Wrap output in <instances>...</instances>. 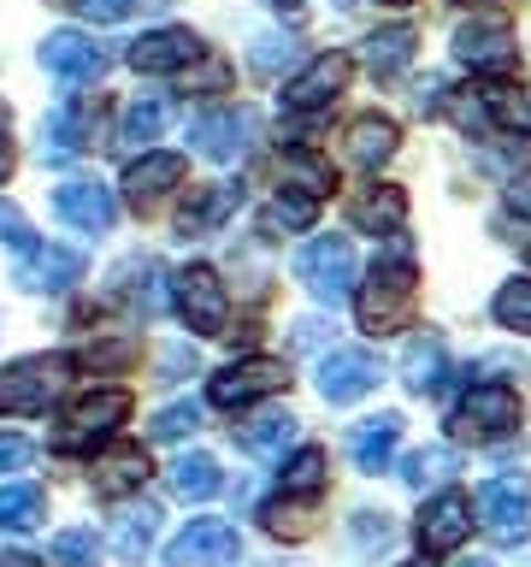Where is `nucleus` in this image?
<instances>
[{"mask_svg": "<svg viewBox=\"0 0 531 567\" xmlns=\"http://www.w3.org/2000/svg\"><path fill=\"white\" fill-rule=\"evenodd\" d=\"M361 290V331L372 337H389L407 326V313H414V266H407V248L396 260H378L366 272V284H354Z\"/></svg>", "mask_w": 531, "mask_h": 567, "instance_id": "1", "label": "nucleus"}, {"mask_svg": "<svg viewBox=\"0 0 531 567\" xmlns=\"http://www.w3.org/2000/svg\"><path fill=\"white\" fill-rule=\"evenodd\" d=\"M71 361L65 354H24V361L0 367V414H42L65 390Z\"/></svg>", "mask_w": 531, "mask_h": 567, "instance_id": "2", "label": "nucleus"}, {"mask_svg": "<svg viewBox=\"0 0 531 567\" xmlns=\"http://www.w3.org/2000/svg\"><path fill=\"white\" fill-rule=\"evenodd\" d=\"M295 278L308 284L319 301H343V296H354V278H361L354 243H348V237H313V243L295 255Z\"/></svg>", "mask_w": 531, "mask_h": 567, "instance_id": "3", "label": "nucleus"}, {"mask_svg": "<svg viewBox=\"0 0 531 567\" xmlns=\"http://www.w3.org/2000/svg\"><path fill=\"white\" fill-rule=\"evenodd\" d=\"M478 526L490 532L496 544H525L531 538V478H490L485 491H478Z\"/></svg>", "mask_w": 531, "mask_h": 567, "instance_id": "4", "label": "nucleus"}, {"mask_svg": "<svg viewBox=\"0 0 531 567\" xmlns=\"http://www.w3.org/2000/svg\"><path fill=\"white\" fill-rule=\"evenodd\" d=\"M171 301H177V313H184V326L201 331V337H219L230 326V296H225V284L212 266H184V272L171 278Z\"/></svg>", "mask_w": 531, "mask_h": 567, "instance_id": "5", "label": "nucleus"}, {"mask_svg": "<svg viewBox=\"0 0 531 567\" xmlns=\"http://www.w3.org/2000/svg\"><path fill=\"white\" fill-rule=\"evenodd\" d=\"M449 425L460 437H472V443H496V437H508L513 425H520V396H513L508 384H478V390L460 396Z\"/></svg>", "mask_w": 531, "mask_h": 567, "instance_id": "6", "label": "nucleus"}, {"mask_svg": "<svg viewBox=\"0 0 531 567\" xmlns=\"http://www.w3.org/2000/svg\"><path fill=\"white\" fill-rule=\"evenodd\" d=\"M237 556H242V538H237V526H230V520H189L166 544L171 567H230Z\"/></svg>", "mask_w": 531, "mask_h": 567, "instance_id": "7", "label": "nucleus"}, {"mask_svg": "<svg viewBox=\"0 0 531 567\" xmlns=\"http://www.w3.org/2000/svg\"><path fill=\"white\" fill-rule=\"evenodd\" d=\"M378 379H384V367H378L372 349H331L325 361H319V396H325L331 408L361 402L366 390H378Z\"/></svg>", "mask_w": 531, "mask_h": 567, "instance_id": "8", "label": "nucleus"}, {"mask_svg": "<svg viewBox=\"0 0 531 567\" xmlns=\"http://www.w3.org/2000/svg\"><path fill=\"white\" fill-rule=\"evenodd\" d=\"M290 384V372H283V361H266V354H248V361H230L219 379L207 384V396L219 408H248L254 396H272V390Z\"/></svg>", "mask_w": 531, "mask_h": 567, "instance_id": "9", "label": "nucleus"}, {"mask_svg": "<svg viewBox=\"0 0 531 567\" xmlns=\"http://www.w3.org/2000/svg\"><path fill=\"white\" fill-rule=\"evenodd\" d=\"M131 414V390H88L65 408V425H60V450H77V443H95L106 437L113 425Z\"/></svg>", "mask_w": 531, "mask_h": 567, "instance_id": "10", "label": "nucleus"}, {"mask_svg": "<svg viewBox=\"0 0 531 567\" xmlns=\"http://www.w3.org/2000/svg\"><path fill=\"white\" fill-rule=\"evenodd\" d=\"M254 131H260V118L248 113V106H219V113H201L189 124V142L207 159H242L248 142H254Z\"/></svg>", "mask_w": 531, "mask_h": 567, "instance_id": "11", "label": "nucleus"}, {"mask_svg": "<svg viewBox=\"0 0 531 567\" xmlns=\"http://www.w3.org/2000/svg\"><path fill=\"white\" fill-rule=\"evenodd\" d=\"M348 71H354L348 53H319L301 78L283 83V106H295V113H319V106H331L348 89Z\"/></svg>", "mask_w": 531, "mask_h": 567, "instance_id": "12", "label": "nucleus"}, {"mask_svg": "<svg viewBox=\"0 0 531 567\" xmlns=\"http://www.w3.org/2000/svg\"><path fill=\"white\" fill-rule=\"evenodd\" d=\"M42 65L60 83H95L106 71V53H101L95 35H83V30H53L42 42Z\"/></svg>", "mask_w": 531, "mask_h": 567, "instance_id": "13", "label": "nucleus"}, {"mask_svg": "<svg viewBox=\"0 0 531 567\" xmlns=\"http://www.w3.org/2000/svg\"><path fill=\"white\" fill-rule=\"evenodd\" d=\"M467 532H472V503L460 491H442L425 503L419 514V544H425V556H442V549H460L467 544Z\"/></svg>", "mask_w": 531, "mask_h": 567, "instance_id": "14", "label": "nucleus"}, {"mask_svg": "<svg viewBox=\"0 0 531 567\" xmlns=\"http://www.w3.org/2000/svg\"><path fill=\"white\" fill-rule=\"evenodd\" d=\"M195 60H201V35H195V30H148L142 42H131V65L148 71V78L189 71Z\"/></svg>", "mask_w": 531, "mask_h": 567, "instance_id": "15", "label": "nucleus"}, {"mask_svg": "<svg viewBox=\"0 0 531 567\" xmlns=\"http://www.w3.org/2000/svg\"><path fill=\"white\" fill-rule=\"evenodd\" d=\"M455 53H460V65H472V71H508L520 60V42H513L502 24H460Z\"/></svg>", "mask_w": 531, "mask_h": 567, "instance_id": "16", "label": "nucleus"}, {"mask_svg": "<svg viewBox=\"0 0 531 567\" xmlns=\"http://www.w3.org/2000/svg\"><path fill=\"white\" fill-rule=\"evenodd\" d=\"M53 207H60V219L77 225V230H113V219H118V202L106 184H65L53 195Z\"/></svg>", "mask_w": 531, "mask_h": 567, "instance_id": "17", "label": "nucleus"}, {"mask_svg": "<svg viewBox=\"0 0 531 567\" xmlns=\"http://www.w3.org/2000/svg\"><path fill=\"white\" fill-rule=\"evenodd\" d=\"M184 184V154H142L131 159V172H124V195H131L136 207H154L166 189Z\"/></svg>", "mask_w": 531, "mask_h": 567, "instance_id": "18", "label": "nucleus"}, {"mask_svg": "<svg viewBox=\"0 0 531 567\" xmlns=\"http://www.w3.org/2000/svg\"><path fill=\"white\" fill-rule=\"evenodd\" d=\"M77 278H83L77 248H30L24 266H18V284H24V290H71Z\"/></svg>", "mask_w": 531, "mask_h": 567, "instance_id": "19", "label": "nucleus"}, {"mask_svg": "<svg viewBox=\"0 0 531 567\" xmlns=\"http://www.w3.org/2000/svg\"><path fill=\"white\" fill-rule=\"evenodd\" d=\"M295 414L290 408H260V414H248L242 425H237V443L248 455H260V461H272V455H283L290 450V437H295Z\"/></svg>", "mask_w": 531, "mask_h": 567, "instance_id": "20", "label": "nucleus"}, {"mask_svg": "<svg viewBox=\"0 0 531 567\" xmlns=\"http://www.w3.org/2000/svg\"><path fill=\"white\" fill-rule=\"evenodd\" d=\"M88 124H95V106H60L48 124H42V159H53V166H65V159L83 154L88 142Z\"/></svg>", "mask_w": 531, "mask_h": 567, "instance_id": "21", "label": "nucleus"}, {"mask_svg": "<svg viewBox=\"0 0 531 567\" xmlns=\"http://www.w3.org/2000/svg\"><path fill=\"white\" fill-rule=\"evenodd\" d=\"M396 443H402V414H378V420H361L348 432V455L361 473H378L384 461L396 455Z\"/></svg>", "mask_w": 531, "mask_h": 567, "instance_id": "22", "label": "nucleus"}, {"mask_svg": "<svg viewBox=\"0 0 531 567\" xmlns=\"http://www.w3.org/2000/svg\"><path fill=\"white\" fill-rule=\"evenodd\" d=\"M396 142H402V131H396V118H378V113H366V118H354L348 124V159L361 172H378L389 154H396Z\"/></svg>", "mask_w": 531, "mask_h": 567, "instance_id": "23", "label": "nucleus"}, {"mask_svg": "<svg viewBox=\"0 0 531 567\" xmlns=\"http://www.w3.org/2000/svg\"><path fill=\"white\" fill-rule=\"evenodd\" d=\"M237 202H242L237 184H207V189H195L189 207L177 213V230H184V237H201V230L225 225V213H237Z\"/></svg>", "mask_w": 531, "mask_h": 567, "instance_id": "24", "label": "nucleus"}, {"mask_svg": "<svg viewBox=\"0 0 531 567\" xmlns=\"http://www.w3.org/2000/svg\"><path fill=\"white\" fill-rule=\"evenodd\" d=\"M348 219L361 225V230H389V237H396V230H402V219H407V195H402L396 184H378V189L354 195Z\"/></svg>", "mask_w": 531, "mask_h": 567, "instance_id": "25", "label": "nucleus"}, {"mask_svg": "<svg viewBox=\"0 0 531 567\" xmlns=\"http://www.w3.org/2000/svg\"><path fill=\"white\" fill-rule=\"evenodd\" d=\"M142 478H148V455H142L136 443H118V450H106L95 461V491L101 496H124V491H136Z\"/></svg>", "mask_w": 531, "mask_h": 567, "instance_id": "26", "label": "nucleus"}, {"mask_svg": "<svg viewBox=\"0 0 531 567\" xmlns=\"http://www.w3.org/2000/svg\"><path fill=\"white\" fill-rule=\"evenodd\" d=\"M154 532H159V508L154 503H136V508H118L113 520V549L124 561H142L154 549Z\"/></svg>", "mask_w": 531, "mask_h": 567, "instance_id": "27", "label": "nucleus"}, {"mask_svg": "<svg viewBox=\"0 0 531 567\" xmlns=\"http://www.w3.org/2000/svg\"><path fill=\"white\" fill-rule=\"evenodd\" d=\"M166 118H171V101H166V95H142V101L124 106V118H118V142H124V148L159 142V131H166Z\"/></svg>", "mask_w": 531, "mask_h": 567, "instance_id": "28", "label": "nucleus"}, {"mask_svg": "<svg viewBox=\"0 0 531 567\" xmlns=\"http://www.w3.org/2000/svg\"><path fill=\"white\" fill-rule=\"evenodd\" d=\"M278 172H283V184H295L308 202H319L325 189H336V172H331V159L325 154H313V148H290L278 159Z\"/></svg>", "mask_w": 531, "mask_h": 567, "instance_id": "29", "label": "nucleus"}, {"mask_svg": "<svg viewBox=\"0 0 531 567\" xmlns=\"http://www.w3.org/2000/svg\"><path fill=\"white\" fill-rule=\"evenodd\" d=\"M414 42L419 35L407 30V24H389V30H372L366 35V65L378 71V78H396V71L414 60Z\"/></svg>", "mask_w": 531, "mask_h": 567, "instance_id": "30", "label": "nucleus"}, {"mask_svg": "<svg viewBox=\"0 0 531 567\" xmlns=\"http://www.w3.org/2000/svg\"><path fill=\"white\" fill-rule=\"evenodd\" d=\"M402 379H407V390H414V396H425V390L442 384V343H437V337H414V343H407Z\"/></svg>", "mask_w": 531, "mask_h": 567, "instance_id": "31", "label": "nucleus"}, {"mask_svg": "<svg viewBox=\"0 0 531 567\" xmlns=\"http://www.w3.org/2000/svg\"><path fill=\"white\" fill-rule=\"evenodd\" d=\"M48 520V496L35 485H0V526L7 532H30Z\"/></svg>", "mask_w": 531, "mask_h": 567, "instance_id": "32", "label": "nucleus"}, {"mask_svg": "<svg viewBox=\"0 0 531 567\" xmlns=\"http://www.w3.org/2000/svg\"><path fill=\"white\" fill-rule=\"evenodd\" d=\"M219 485H225V478H219V461H212V455H184L171 467V491L184 496V503H207Z\"/></svg>", "mask_w": 531, "mask_h": 567, "instance_id": "33", "label": "nucleus"}, {"mask_svg": "<svg viewBox=\"0 0 531 567\" xmlns=\"http://www.w3.org/2000/svg\"><path fill=\"white\" fill-rule=\"evenodd\" d=\"M449 473H455V450H449V443H425V450H414V455L402 461V478H407L414 491L442 485Z\"/></svg>", "mask_w": 531, "mask_h": 567, "instance_id": "34", "label": "nucleus"}, {"mask_svg": "<svg viewBox=\"0 0 531 567\" xmlns=\"http://www.w3.org/2000/svg\"><path fill=\"white\" fill-rule=\"evenodd\" d=\"M319 485H325V450H295L290 461H283V491L290 496H313Z\"/></svg>", "mask_w": 531, "mask_h": 567, "instance_id": "35", "label": "nucleus"}, {"mask_svg": "<svg viewBox=\"0 0 531 567\" xmlns=\"http://www.w3.org/2000/svg\"><path fill=\"white\" fill-rule=\"evenodd\" d=\"M53 561H60V567H95V561H101L95 526H65V532H53Z\"/></svg>", "mask_w": 531, "mask_h": 567, "instance_id": "36", "label": "nucleus"}, {"mask_svg": "<svg viewBox=\"0 0 531 567\" xmlns=\"http://www.w3.org/2000/svg\"><path fill=\"white\" fill-rule=\"evenodd\" d=\"M490 113L502 131H520L531 136V83H513V89H490Z\"/></svg>", "mask_w": 531, "mask_h": 567, "instance_id": "37", "label": "nucleus"}, {"mask_svg": "<svg viewBox=\"0 0 531 567\" xmlns=\"http://www.w3.org/2000/svg\"><path fill=\"white\" fill-rule=\"evenodd\" d=\"M490 308H496V319H502L508 331H531V278H513V284H502Z\"/></svg>", "mask_w": 531, "mask_h": 567, "instance_id": "38", "label": "nucleus"}, {"mask_svg": "<svg viewBox=\"0 0 531 567\" xmlns=\"http://www.w3.org/2000/svg\"><path fill=\"white\" fill-rule=\"evenodd\" d=\"M308 225H313V202H308V195H295V202H283V195H278V202L260 213L266 237H278V230H308Z\"/></svg>", "mask_w": 531, "mask_h": 567, "instance_id": "39", "label": "nucleus"}, {"mask_svg": "<svg viewBox=\"0 0 531 567\" xmlns=\"http://www.w3.org/2000/svg\"><path fill=\"white\" fill-rule=\"evenodd\" d=\"M195 425H201V408H195V402H171V408H159V414H154L148 437L154 443H177V437H189Z\"/></svg>", "mask_w": 531, "mask_h": 567, "instance_id": "40", "label": "nucleus"}, {"mask_svg": "<svg viewBox=\"0 0 531 567\" xmlns=\"http://www.w3.org/2000/svg\"><path fill=\"white\" fill-rule=\"evenodd\" d=\"M88 24H118V18H131L136 7H166V0H71Z\"/></svg>", "mask_w": 531, "mask_h": 567, "instance_id": "41", "label": "nucleus"}, {"mask_svg": "<svg viewBox=\"0 0 531 567\" xmlns=\"http://www.w3.org/2000/svg\"><path fill=\"white\" fill-rule=\"evenodd\" d=\"M0 243H7V248H24V255L35 248V230H30V219H24L12 202H0Z\"/></svg>", "mask_w": 531, "mask_h": 567, "instance_id": "42", "label": "nucleus"}, {"mask_svg": "<svg viewBox=\"0 0 531 567\" xmlns=\"http://www.w3.org/2000/svg\"><path fill=\"white\" fill-rule=\"evenodd\" d=\"M30 455H35L30 437H0V473H24Z\"/></svg>", "mask_w": 531, "mask_h": 567, "instance_id": "43", "label": "nucleus"}, {"mask_svg": "<svg viewBox=\"0 0 531 567\" xmlns=\"http://www.w3.org/2000/svg\"><path fill=\"white\" fill-rule=\"evenodd\" d=\"M508 207L520 213V219H531V172L513 177V189H508Z\"/></svg>", "mask_w": 531, "mask_h": 567, "instance_id": "44", "label": "nucleus"}, {"mask_svg": "<svg viewBox=\"0 0 531 567\" xmlns=\"http://www.w3.org/2000/svg\"><path fill=\"white\" fill-rule=\"evenodd\" d=\"M455 124H460V131H485V106H478V101H455Z\"/></svg>", "mask_w": 531, "mask_h": 567, "instance_id": "45", "label": "nucleus"}, {"mask_svg": "<svg viewBox=\"0 0 531 567\" xmlns=\"http://www.w3.org/2000/svg\"><path fill=\"white\" fill-rule=\"evenodd\" d=\"M184 367H195V349H166L159 354V372H166V379H177Z\"/></svg>", "mask_w": 531, "mask_h": 567, "instance_id": "46", "label": "nucleus"}, {"mask_svg": "<svg viewBox=\"0 0 531 567\" xmlns=\"http://www.w3.org/2000/svg\"><path fill=\"white\" fill-rule=\"evenodd\" d=\"M0 567H35V556H24V549H7V556H0Z\"/></svg>", "mask_w": 531, "mask_h": 567, "instance_id": "47", "label": "nucleus"}, {"mask_svg": "<svg viewBox=\"0 0 531 567\" xmlns=\"http://www.w3.org/2000/svg\"><path fill=\"white\" fill-rule=\"evenodd\" d=\"M7 172H12V142L0 136V177H7Z\"/></svg>", "mask_w": 531, "mask_h": 567, "instance_id": "48", "label": "nucleus"}, {"mask_svg": "<svg viewBox=\"0 0 531 567\" xmlns=\"http://www.w3.org/2000/svg\"><path fill=\"white\" fill-rule=\"evenodd\" d=\"M460 567H496V561H485V556H472V561H460Z\"/></svg>", "mask_w": 531, "mask_h": 567, "instance_id": "49", "label": "nucleus"}, {"mask_svg": "<svg viewBox=\"0 0 531 567\" xmlns=\"http://www.w3.org/2000/svg\"><path fill=\"white\" fill-rule=\"evenodd\" d=\"M272 7H278V12H295V0H272Z\"/></svg>", "mask_w": 531, "mask_h": 567, "instance_id": "50", "label": "nucleus"}, {"mask_svg": "<svg viewBox=\"0 0 531 567\" xmlns=\"http://www.w3.org/2000/svg\"><path fill=\"white\" fill-rule=\"evenodd\" d=\"M384 7H414V0H384Z\"/></svg>", "mask_w": 531, "mask_h": 567, "instance_id": "51", "label": "nucleus"}, {"mask_svg": "<svg viewBox=\"0 0 531 567\" xmlns=\"http://www.w3.org/2000/svg\"><path fill=\"white\" fill-rule=\"evenodd\" d=\"M467 7H496V0H467Z\"/></svg>", "mask_w": 531, "mask_h": 567, "instance_id": "52", "label": "nucleus"}, {"mask_svg": "<svg viewBox=\"0 0 531 567\" xmlns=\"http://www.w3.org/2000/svg\"><path fill=\"white\" fill-rule=\"evenodd\" d=\"M407 567H425V561H407Z\"/></svg>", "mask_w": 531, "mask_h": 567, "instance_id": "53", "label": "nucleus"}]
</instances>
